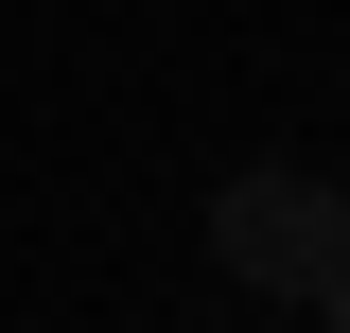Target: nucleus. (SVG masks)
<instances>
[{"instance_id": "f257e3e1", "label": "nucleus", "mask_w": 350, "mask_h": 333, "mask_svg": "<svg viewBox=\"0 0 350 333\" xmlns=\"http://www.w3.org/2000/svg\"><path fill=\"white\" fill-rule=\"evenodd\" d=\"M211 263L245 298H280V316H333V281H350V193L333 175H298V158H245L211 193Z\"/></svg>"}, {"instance_id": "f03ea898", "label": "nucleus", "mask_w": 350, "mask_h": 333, "mask_svg": "<svg viewBox=\"0 0 350 333\" xmlns=\"http://www.w3.org/2000/svg\"><path fill=\"white\" fill-rule=\"evenodd\" d=\"M333 316H350V281H333Z\"/></svg>"}]
</instances>
